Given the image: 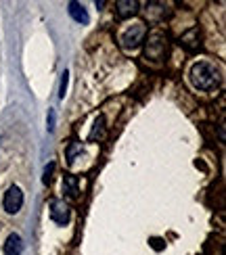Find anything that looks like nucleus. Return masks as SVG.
I'll return each mask as SVG.
<instances>
[{
    "instance_id": "nucleus-9",
    "label": "nucleus",
    "mask_w": 226,
    "mask_h": 255,
    "mask_svg": "<svg viewBox=\"0 0 226 255\" xmlns=\"http://www.w3.org/2000/svg\"><path fill=\"white\" fill-rule=\"evenodd\" d=\"M63 190L67 193V197L75 199L80 193V182H78V178H75L73 174H65L63 176Z\"/></svg>"
},
{
    "instance_id": "nucleus-2",
    "label": "nucleus",
    "mask_w": 226,
    "mask_h": 255,
    "mask_svg": "<svg viewBox=\"0 0 226 255\" xmlns=\"http://www.w3.org/2000/svg\"><path fill=\"white\" fill-rule=\"evenodd\" d=\"M143 42H145V57L147 59L159 61L161 57H164V52H166V36H164V31H159V29L149 31Z\"/></svg>"
},
{
    "instance_id": "nucleus-12",
    "label": "nucleus",
    "mask_w": 226,
    "mask_h": 255,
    "mask_svg": "<svg viewBox=\"0 0 226 255\" xmlns=\"http://www.w3.org/2000/svg\"><path fill=\"white\" fill-rule=\"evenodd\" d=\"M67 84H69V71L65 69L61 73V86H59V99H65L67 94Z\"/></svg>"
},
{
    "instance_id": "nucleus-11",
    "label": "nucleus",
    "mask_w": 226,
    "mask_h": 255,
    "mask_svg": "<svg viewBox=\"0 0 226 255\" xmlns=\"http://www.w3.org/2000/svg\"><path fill=\"white\" fill-rule=\"evenodd\" d=\"M103 130H105V120H103V118H96L94 130L90 132V140H96V138H101V136H103Z\"/></svg>"
},
{
    "instance_id": "nucleus-14",
    "label": "nucleus",
    "mask_w": 226,
    "mask_h": 255,
    "mask_svg": "<svg viewBox=\"0 0 226 255\" xmlns=\"http://www.w3.org/2000/svg\"><path fill=\"white\" fill-rule=\"evenodd\" d=\"M55 120H57V113L55 109H48V118H46V124H48V132L55 130Z\"/></svg>"
},
{
    "instance_id": "nucleus-5",
    "label": "nucleus",
    "mask_w": 226,
    "mask_h": 255,
    "mask_svg": "<svg viewBox=\"0 0 226 255\" xmlns=\"http://www.w3.org/2000/svg\"><path fill=\"white\" fill-rule=\"evenodd\" d=\"M50 220L59 226H65L69 222V205L63 199H52L50 201Z\"/></svg>"
},
{
    "instance_id": "nucleus-3",
    "label": "nucleus",
    "mask_w": 226,
    "mask_h": 255,
    "mask_svg": "<svg viewBox=\"0 0 226 255\" xmlns=\"http://www.w3.org/2000/svg\"><path fill=\"white\" fill-rule=\"evenodd\" d=\"M145 36H147V25L143 23V21H136L132 27H126L120 34V42H122V46L126 50H134V48L141 46Z\"/></svg>"
},
{
    "instance_id": "nucleus-10",
    "label": "nucleus",
    "mask_w": 226,
    "mask_h": 255,
    "mask_svg": "<svg viewBox=\"0 0 226 255\" xmlns=\"http://www.w3.org/2000/svg\"><path fill=\"white\" fill-rule=\"evenodd\" d=\"M197 38H199V29L193 27L189 34L182 36V44H185L189 50H195V48H197Z\"/></svg>"
},
{
    "instance_id": "nucleus-8",
    "label": "nucleus",
    "mask_w": 226,
    "mask_h": 255,
    "mask_svg": "<svg viewBox=\"0 0 226 255\" xmlns=\"http://www.w3.org/2000/svg\"><path fill=\"white\" fill-rule=\"evenodd\" d=\"M115 6H117V15H120L122 19L132 17L136 10H138V2H136V0H117Z\"/></svg>"
},
{
    "instance_id": "nucleus-13",
    "label": "nucleus",
    "mask_w": 226,
    "mask_h": 255,
    "mask_svg": "<svg viewBox=\"0 0 226 255\" xmlns=\"http://www.w3.org/2000/svg\"><path fill=\"white\" fill-rule=\"evenodd\" d=\"M52 174H55V163L50 161V163H48V165L44 167V178H42V182H44L46 186H48V184L52 182Z\"/></svg>"
},
{
    "instance_id": "nucleus-1",
    "label": "nucleus",
    "mask_w": 226,
    "mask_h": 255,
    "mask_svg": "<svg viewBox=\"0 0 226 255\" xmlns=\"http://www.w3.org/2000/svg\"><path fill=\"white\" fill-rule=\"evenodd\" d=\"M189 78H191V84L195 86L197 90L201 92H210L214 88H218L220 84V71L214 63H208V61H197L195 65L191 67L189 71Z\"/></svg>"
},
{
    "instance_id": "nucleus-4",
    "label": "nucleus",
    "mask_w": 226,
    "mask_h": 255,
    "mask_svg": "<svg viewBox=\"0 0 226 255\" xmlns=\"http://www.w3.org/2000/svg\"><path fill=\"white\" fill-rule=\"evenodd\" d=\"M2 207L6 214H19L21 207H23V190H21L17 184H10L4 193V199H2Z\"/></svg>"
},
{
    "instance_id": "nucleus-7",
    "label": "nucleus",
    "mask_w": 226,
    "mask_h": 255,
    "mask_svg": "<svg viewBox=\"0 0 226 255\" xmlns=\"http://www.w3.org/2000/svg\"><path fill=\"white\" fill-rule=\"evenodd\" d=\"M21 251H23V241L17 232H10L4 243V255H21Z\"/></svg>"
},
{
    "instance_id": "nucleus-6",
    "label": "nucleus",
    "mask_w": 226,
    "mask_h": 255,
    "mask_svg": "<svg viewBox=\"0 0 226 255\" xmlns=\"http://www.w3.org/2000/svg\"><path fill=\"white\" fill-rule=\"evenodd\" d=\"M67 10H69L71 19L78 21V23H82V25H86L90 21V17H88V13H86V8H84L82 2H75V0H71V2H67Z\"/></svg>"
}]
</instances>
